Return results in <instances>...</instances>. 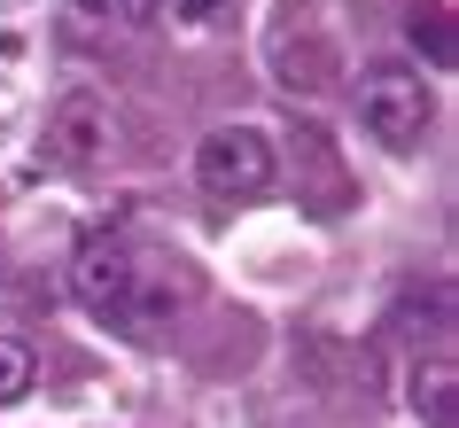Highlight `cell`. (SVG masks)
<instances>
[{
  "mask_svg": "<svg viewBox=\"0 0 459 428\" xmlns=\"http://www.w3.org/2000/svg\"><path fill=\"white\" fill-rule=\"evenodd\" d=\"M359 125L389 156H412V148L429 141V125H436V101L420 86V71L412 63H374V71H359Z\"/></svg>",
  "mask_w": 459,
  "mask_h": 428,
  "instance_id": "cell-1",
  "label": "cell"
},
{
  "mask_svg": "<svg viewBox=\"0 0 459 428\" xmlns=\"http://www.w3.org/2000/svg\"><path fill=\"white\" fill-rule=\"evenodd\" d=\"M273 171H281V156H273V141L257 125H218V133H203V148H195V179L211 195H265Z\"/></svg>",
  "mask_w": 459,
  "mask_h": 428,
  "instance_id": "cell-2",
  "label": "cell"
},
{
  "mask_svg": "<svg viewBox=\"0 0 459 428\" xmlns=\"http://www.w3.org/2000/svg\"><path fill=\"white\" fill-rule=\"evenodd\" d=\"M133 288H141V273H133V249H125L117 234H86V241L71 249V296H78L86 311L117 319Z\"/></svg>",
  "mask_w": 459,
  "mask_h": 428,
  "instance_id": "cell-3",
  "label": "cell"
},
{
  "mask_svg": "<svg viewBox=\"0 0 459 428\" xmlns=\"http://www.w3.org/2000/svg\"><path fill=\"white\" fill-rule=\"evenodd\" d=\"M101 141H109V109H101V94L78 86V94L55 101V156H63V164H94Z\"/></svg>",
  "mask_w": 459,
  "mask_h": 428,
  "instance_id": "cell-4",
  "label": "cell"
},
{
  "mask_svg": "<svg viewBox=\"0 0 459 428\" xmlns=\"http://www.w3.org/2000/svg\"><path fill=\"white\" fill-rule=\"evenodd\" d=\"M31 374H39V358H31L16 335H0V405H16V397H24Z\"/></svg>",
  "mask_w": 459,
  "mask_h": 428,
  "instance_id": "cell-5",
  "label": "cell"
},
{
  "mask_svg": "<svg viewBox=\"0 0 459 428\" xmlns=\"http://www.w3.org/2000/svg\"><path fill=\"white\" fill-rule=\"evenodd\" d=\"M412 48L429 55L436 71H452V16H444V8H420V16H412Z\"/></svg>",
  "mask_w": 459,
  "mask_h": 428,
  "instance_id": "cell-6",
  "label": "cell"
},
{
  "mask_svg": "<svg viewBox=\"0 0 459 428\" xmlns=\"http://www.w3.org/2000/svg\"><path fill=\"white\" fill-rule=\"evenodd\" d=\"M412 405L429 413V421H452V366L436 358V366H420V381H412Z\"/></svg>",
  "mask_w": 459,
  "mask_h": 428,
  "instance_id": "cell-7",
  "label": "cell"
},
{
  "mask_svg": "<svg viewBox=\"0 0 459 428\" xmlns=\"http://www.w3.org/2000/svg\"><path fill=\"white\" fill-rule=\"evenodd\" d=\"M71 16L86 31H94V24H117V0H71Z\"/></svg>",
  "mask_w": 459,
  "mask_h": 428,
  "instance_id": "cell-8",
  "label": "cell"
},
{
  "mask_svg": "<svg viewBox=\"0 0 459 428\" xmlns=\"http://www.w3.org/2000/svg\"><path fill=\"white\" fill-rule=\"evenodd\" d=\"M164 8H171V0H117V16H125V24H156Z\"/></svg>",
  "mask_w": 459,
  "mask_h": 428,
  "instance_id": "cell-9",
  "label": "cell"
},
{
  "mask_svg": "<svg viewBox=\"0 0 459 428\" xmlns=\"http://www.w3.org/2000/svg\"><path fill=\"white\" fill-rule=\"evenodd\" d=\"M179 16H195V24H211V16H226V0H179Z\"/></svg>",
  "mask_w": 459,
  "mask_h": 428,
  "instance_id": "cell-10",
  "label": "cell"
}]
</instances>
